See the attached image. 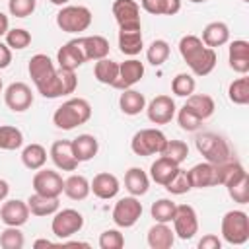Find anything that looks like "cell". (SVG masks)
Here are the masks:
<instances>
[{"label": "cell", "instance_id": "obj_17", "mask_svg": "<svg viewBox=\"0 0 249 249\" xmlns=\"http://www.w3.org/2000/svg\"><path fill=\"white\" fill-rule=\"evenodd\" d=\"M89 191L101 200H111L119 195L121 183H119L117 175H113L109 171H101V173L93 175V179L89 181Z\"/></svg>", "mask_w": 249, "mask_h": 249}, {"label": "cell", "instance_id": "obj_25", "mask_svg": "<svg viewBox=\"0 0 249 249\" xmlns=\"http://www.w3.org/2000/svg\"><path fill=\"white\" fill-rule=\"evenodd\" d=\"M72 142V150H74V156L76 160L82 163V161H89L97 156L99 152V142L93 134H78Z\"/></svg>", "mask_w": 249, "mask_h": 249}, {"label": "cell", "instance_id": "obj_35", "mask_svg": "<svg viewBox=\"0 0 249 249\" xmlns=\"http://www.w3.org/2000/svg\"><path fill=\"white\" fill-rule=\"evenodd\" d=\"M204 47L206 45L202 43V39L198 35H183L179 39V54L183 56V60L187 62V66L196 60V56L204 51Z\"/></svg>", "mask_w": 249, "mask_h": 249}, {"label": "cell", "instance_id": "obj_3", "mask_svg": "<svg viewBox=\"0 0 249 249\" xmlns=\"http://www.w3.org/2000/svg\"><path fill=\"white\" fill-rule=\"evenodd\" d=\"M222 239L230 245H243L249 239V216L243 210H228L220 224Z\"/></svg>", "mask_w": 249, "mask_h": 249}, {"label": "cell", "instance_id": "obj_34", "mask_svg": "<svg viewBox=\"0 0 249 249\" xmlns=\"http://www.w3.org/2000/svg\"><path fill=\"white\" fill-rule=\"evenodd\" d=\"M21 163L31 169V171H37L41 169L45 163H47V148L37 144V142H31L27 144L23 150H21Z\"/></svg>", "mask_w": 249, "mask_h": 249}, {"label": "cell", "instance_id": "obj_50", "mask_svg": "<svg viewBox=\"0 0 249 249\" xmlns=\"http://www.w3.org/2000/svg\"><path fill=\"white\" fill-rule=\"evenodd\" d=\"M37 0H8V12L14 18H27L35 12Z\"/></svg>", "mask_w": 249, "mask_h": 249}, {"label": "cell", "instance_id": "obj_1", "mask_svg": "<svg viewBox=\"0 0 249 249\" xmlns=\"http://www.w3.org/2000/svg\"><path fill=\"white\" fill-rule=\"evenodd\" d=\"M27 72H29V78L35 84L37 91L45 99H56V97L64 95V89H62V84H60V76H58V68L54 66L51 56H47L43 53L33 54L29 58Z\"/></svg>", "mask_w": 249, "mask_h": 249}, {"label": "cell", "instance_id": "obj_2", "mask_svg": "<svg viewBox=\"0 0 249 249\" xmlns=\"http://www.w3.org/2000/svg\"><path fill=\"white\" fill-rule=\"evenodd\" d=\"M91 117V105L84 97H70L58 105L53 113V124L62 130H72L80 124H86Z\"/></svg>", "mask_w": 249, "mask_h": 249}, {"label": "cell", "instance_id": "obj_48", "mask_svg": "<svg viewBox=\"0 0 249 249\" xmlns=\"http://www.w3.org/2000/svg\"><path fill=\"white\" fill-rule=\"evenodd\" d=\"M177 123H179V126H181L183 130H187V132H196V130L202 126V121H200L193 111H189L185 105L177 111Z\"/></svg>", "mask_w": 249, "mask_h": 249}, {"label": "cell", "instance_id": "obj_53", "mask_svg": "<svg viewBox=\"0 0 249 249\" xmlns=\"http://www.w3.org/2000/svg\"><path fill=\"white\" fill-rule=\"evenodd\" d=\"M8 195H10V185L6 179H0V202H4L8 198Z\"/></svg>", "mask_w": 249, "mask_h": 249}, {"label": "cell", "instance_id": "obj_11", "mask_svg": "<svg viewBox=\"0 0 249 249\" xmlns=\"http://www.w3.org/2000/svg\"><path fill=\"white\" fill-rule=\"evenodd\" d=\"M31 185H33V193L45 196H60L64 191V179L54 169H43V167L37 169L31 179Z\"/></svg>", "mask_w": 249, "mask_h": 249}, {"label": "cell", "instance_id": "obj_58", "mask_svg": "<svg viewBox=\"0 0 249 249\" xmlns=\"http://www.w3.org/2000/svg\"><path fill=\"white\" fill-rule=\"evenodd\" d=\"M189 2H193V4H202V2H206V0H189Z\"/></svg>", "mask_w": 249, "mask_h": 249}, {"label": "cell", "instance_id": "obj_46", "mask_svg": "<svg viewBox=\"0 0 249 249\" xmlns=\"http://www.w3.org/2000/svg\"><path fill=\"white\" fill-rule=\"evenodd\" d=\"M226 189H228V195L233 202H237V204H247L249 202V175H245L239 181L228 185Z\"/></svg>", "mask_w": 249, "mask_h": 249}, {"label": "cell", "instance_id": "obj_31", "mask_svg": "<svg viewBox=\"0 0 249 249\" xmlns=\"http://www.w3.org/2000/svg\"><path fill=\"white\" fill-rule=\"evenodd\" d=\"M177 169H179V165H177V163H173L171 160H167V158L160 156V158L150 165V179H152L154 183H158V185L165 187V185L169 183V179L177 173Z\"/></svg>", "mask_w": 249, "mask_h": 249}, {"label": "cell", "instance_id": "obj_4", "mask_svg": "<svg viewBox=\"0 0 249 249\" xmlns=\"http://www.w3.org/2000/svg\"><path fill=\"white\" fill-rule=\"evenodd\" d=\"M195 144H196V150L204 156V160L214 163V165L224 163L230 158H233L228 140L216 132H200L195 138Z\"/></svg>", "mask_w": 249, "mask_h": 249}, {"label": "cell", "instance_id": "obj_45", "mask_svg": "<svg viewBox=\"0 0 249 249\" xmlns=\"http://www.w3.org/2000/svg\"><path fill=\"white\" fill-rule=\"evenodd\" d=\"M25 245V237L16 226H6L0 233V247L2 249H21Z\"/></svg>", "mask_w": 249, "mask_h": 249}, {"label": "cell", "instance_id": "obj_9", "mask_svg": "<svg viewBox=\"0 0 249 249\" xmlns=\"http://www.w3.org/2000/svg\"><path fill=\"white\" fill-rule=\"evenodd\" d=\"M173 231L179 239L189 241L198 233V216L191 204H177L173 216Z\"/></svg>", "mask_w": 249, "mask_h": 249}, {"label": "cell", "instance_id": "obj_10", "mask_svg": "<svg viewBox=\"0 0 249 249\" xmlns=\"http://www.w3.org/2000/svg\"><path fill=\"white\" fill-rule=\"evenodd\" d=\"M119 29H142L140 4L136 0H115L111 6Z\"/></svg>", "mask_w": 249, "mask_h": 249}, {"label": "cell", "instance_id": "obj_23", "mask_svg": "<svg viewBox=\"0 0 249 249\" xmlns=\"http://www.w3.org/2000/svg\"><path fill=\"white\" fill-rule=\"evenodd\" d=\"M117 45H119V51L123 54H126V56L140 54V51L144 49L142 29H119Z\"/></svg>", "mask_w": 249, "mask_h": 249}, {"label": "cell", "instance_id": "obj_27", "mask_svg": "<svg viewBox=\"0 0 249 249\" xmlns=\"http://www.w3.org/2000/svg\"><path fill=\"white\" fill-rule=\"evenodd\" d=\"M124 189L132 196H142L150 189V175L142 167H130L124 173Z\"/></svg>", "mask_w": 249, "mask_h": 249}, {"label": "cell", "instance_id": "obj_54", "mask_svg": "<svg viewBox=\"0 0 249 249\" xmlns=\"http://www.w3.org/2000/svg\"><path fill=\"white\" fill-rule=\"evenodd\" d=\"M8 29H10V19H8V16L4 12H0V37L6 35Z\"/></svg>", "mask_w": 249, "mask_h": 249}, {"label": "cell", "instance_id": "obj_24", "mask_svg": "<svg viewBox=\"0 0 249 249\" xmlns=\"http://www.w3.org/2000/svg\"><path fill=\"white\" fill-rule=\"evenodd\" d=\"M202 43L210 49H216V47H222L230 41V27L228 23L224 21H210L204 25L202 29Z\"/></svg>", "mask_w": 249, "mask_h": 249}, {"label": "cell", "instance_id": "obj_42", "mask_svg": "<svg viewBox=\"0 0 249 249\" xmlns=\"http://www.w3.org/2000/svg\"><path fill=\"white\" fill-rule=\"evenodd\" d=\"M195 88H196V80L189 72H179L171 80V91L177 97H189L191 93H195Z\"/></svg>", "mask_w": 249, "mask_h": 249}, {"label": "cell", "instance_id": "obj_12", "mask_svg": "<svg viewBox=\"0 0 249 249\" xmlns=\"http://www.w3.org/2000/svg\"><path fill=\"white\" fill-rule=\"evenodd\" d=\"M4 103L14 113H23L33 105V91L25 82H12L4 89Z\"/></svg>", "mask_w": 249, "mask_h": 249}, {"label": "cell", "instance_id": "obj_16", "mask_svg": "<svg viewBox=\"0 0 249 249\" xmlns=\"http://www.w3.org/2000/svg\"><path fill=\"white\" fill-rule=\"evenodd\" d=\"M142 78H144V64L138 58L130 56L124 62H119V78H117L113 88L123 91V89L132 88L134 84H138Z\"/></svg>", "mask_w": 249, "mask_h": 249}, {"label": "cell", "instance_id": "obj_44", "mask_svg": "<svg viewBox=\"0 0 249 249\" xmlns=\"http://www.w3.org/2000/svg\"><path fill=\"white\" fill-rule=\"evenodd\" d=\"M6 45L12 49V51H23L25 47L31 45V33L23 27H14V29H8L6 31Z\"/></svg>", "mask_w": 249, "mask_h": 249}, {"label": "cell", "instance_id": "obj_15", "mask_svg": "<svg viewBox=\"0 0 249 249\" xmlns=\"http://www.w3.org/2000/svg\"><path fill=\"white\" fill-rule=\"evenodd\" d=\"M49 158L53 160L54 167L60 171H74L78 167V160L74 156L72 150V142L70 140H56L53 142L51 150H49Z\"/></svg>", "mask_w": 249, "mask_h": 249}, {"label": "cell", "instance_id": "obj_19", "mask_svg": "<svg viewBox=\"0 0 249 249\" xmlns=\"http://www.w3.org/2000/svg\"><path fill=\"white\" fill-rule=\"evenodd\" d=\"M84 56H86V62L88 60H101L105 56H109V41L103 37V35H86V37H78L76 39Z\"/></svg>", "mask_w": 249, "mask_h": 249}, {"label": "cell", "instance_id": "obj_14", "mask_svg": "<svg viewBox=\"0 0 249 249\" xmlns=\"http://www.w3.org/2000/svg\"><path fill=\"white\" fill-rule=\"evenodd\" d=\"M29 206L25 200L19 198H10L4 200V204L0 206V220L4 226H16L21 228L27 220H29Z\"/></svg>", "mask_w": 249, "mask_h": 249}, {"label": "cell", "instance_id": "obj_30", "mask_svg": "<svg viewBox=\"0 0 249 249\" xmlns=\"http://www.w3.org/2000/svg\"><path fill=\"white\" fill-rule=\"evenodd\" d=\"M216 173H218V185H222V187H228V185H231V183H235V181H239L241 177L247 175L245 167L235 158H230L228 161L218 163Z\"/></svg>", "mask_w": 249, "mask_h": 249}, {"label": "cell", "instance_id": "obj_6", "mask_svg": "<svg viewBox=\"0 0 249 249\" xmlns=\"http://www.w3.org/2000/svg\"><path fill=\"white\" fill-rule=\"evenodd\" d=\"M167 142V136L160 128H140L130 138V150L136 156L148 158V156H160Z\"/></svg>", "mask_w": 249, "mask_h": 249}, {"label": "cell", "instance_id": "obj_38", "mask_svg": "<svg viewBox=\"0 0 249 249\" xmlns=\"http://www.w3.org/2000/svg\"><path fill=\"white\" fill-rule=\"evenodd\" d=\"M228 99L233 105H247L249 103V78L241 74V78L233 80L228 86Z\"/></svg>", "mask_w": 249, "mask_h": 249}, {"label": "cell", "instance_id": "obj_5", "mask_svg": "<svg viewBox=\"0 0 249 249\" xmlns=\"http://www.w3.org/2000/svg\"><path fill=\"white\" fill-rule=\"evenodd\" d=\"M91 19H93L91 10L80 4L78 6L66 4L56 14V25L64 33H82L91 25Z\"/></svg>", "mask_w": 249, "mask_h": 249}, {"label": "cell", "instance_id": "obj_28", "mask_svg": "<svg viewBox=\"0 0 249 249\" xmlns=\"http://www.w3.org/2000/svg\"><path fill=\"white\" fill-rule=\"evenodd\" d=\"M185 107L189 111H193L200 121L210 119L214 115V111H216L214 99L210 95H206V93H191L187 97V101H185Z\"/></svg>", "mask_w": 249, "mask_h": 249}, {"label": "cell", "instance_id": "obj_33", "mask_svg": "<svg viewBox=\"0 0 249 249\" xmlns=\"http://www.w3.org/2000/svg\"><path fill=\"white\" fill-rule=\"evenodd\" d=\"M93 76L99 84H105V86H115L117 78H119V62L111 60V58H101V60H95L93 64Z\"/></svg>", "mask_w": 249, "mask_h": 249}, {"label": "cell", "instance_id": "obj_52", "mask_svg": "<svg viewBox=\"0 0 249 249\" xmlns=\"http://www.w3.org/2000/svg\"><path fill=\"white\" fill-rule=\"evenodd\" d=\"M10 62H12V49H10L6 43L0 41V70L8 68Z\"/></svg>", "mask_w": 249, "mask_h": 249}, {"label": "cell", "instance_id": "obj_43", "mask_svg": "<svg viewBox=\"0 0 249 249\" xmlns=\"http://www.w3.org/2000/svg\"><path fill=\"white\" fill-rule=\"evenodd\" d=\"M160 156H163V158L171 160L173 163L181 165L187 160V156H189V146L183 140H167L163 150L160 152Z\"/></svg>", "mask_w": 249, "mask_h": 249}, {"label": "cell", "instance_id": "obj_18", "mask_svg": "<svg viewBox=\"0 0 249 249\" xmlns=\"http://www.w3.org/2000/svg\"><path fill=\"white\" fill-rule=\"evenodd\" d=\"M189 181L193 189H208V187H218V173H216V165L210 161H200L196 165H193L189 171Z\"/></svg>", "mask_w": 249, "mask_h": 249}, {"label": "cell", "instance_id": "obj_21", "mask_svg": "<svg viewBox=\"0 0 249 249\" xmlns=\"http://www.w3.org/2000/svg\"><path fill=\"white\" fill-rule=\"evenodd\" d=\"M84 62H86V56H84V53H82V49H80V45H78L76 39L64 43L58 49V53H56V64H58V68L78 70Z\"/></svg>", "mask_w": 249, "mask_h": 249}, {"label": "cell", "instance_id": "obj_37", "mask_svg": "<svg viewBox=\"0 0 249 249\" xmlns=\"http://www.w3.org/2000/svg\"><path fill=\"white\" fill-rule=\"evenodd\" d=\"M216 62H218L216 51L210 49V47H206V49L196 56V60L189 64V68H191V74H193V76H208V74L216 68Z\"/></svg>", "mask_w": 249, "mask_h": 249}, {"label": "cell", "instance_id": "obj_7", "mask_svg": "<svg viewBox=\"0 0 249 249\" xmlns=\"http://www.w3.org/2000/svg\"><path fill=\"white\" fill-rule=\"evenodd\" d=\"M53 216L54 218L51 222V230L60 241L76 235L84 228V216H82V212H78L74 208H62V210L58 208Z\"/></svg>", "mask_w": 249, "mask_h": 249}, {"label": "cell", "instance_id": "obj_29", "mask_svg": "<svg viewBox=\"0 0 249 249\" xmlns=\"http://www.w3.org/2000/svg\"><path fill=\"white\" fill-rule=\"evenodd\" d=\"M25 202H27L29 212L33 216H53L60 208L58 196H45V195H39V193L29 195V198Z\"/></svg>", "mask_w": 249, "mask_h": 249}, {"label": "cell", "instance_id": "obj_60", "mask_svg": "<svg viewBox=\"0 0 249 249\" xmlns=\"http://www.w3.org/2000/svg\"><path fill=\"white\" fill-rule=\"evenodd\" d=\"M241 2H249V0H241Z\"/></svg>", "mask_w": 249, "mask_h": 249}, {"label": "cell", "instance_id": "obj_47", "mask_svg": "<svg viewBox=\"0 0 249 249\" xmlns=\"http://www.w3.org/2000/svg\"><path fill=\"white\" fill-rule=\"evenodd\" d=\"M193 187H191V181H189V175L185 169H177V173L169 179V183L165 185V191L171 193V195H185L189 193Z\"/></svg>", "mask_w": 249, "mask_h": 249}, {"label": "cell", "instance_id": "obj_55", "mask_svg": "<svg viewBox=\"0 0 249 249\" xmlns=\"http://www.w3.org/2000/svg\"><path fill=\"white\" fill-rule=\"evenodd\" d=\"M51 245H54L53 241H49V239H37L35 243H33V247L35 249H39V247H51Z\"/></svg>", "mask_w": 249, "mask_h": 249}, {"label": "cell", "instance_id": "obj_32", "mask_svg": "<svg viewBox=\"0 0 249 249\" xmlns=\"http://www.w3.org/2000/svg\"><path fill=\"white\" fill-rule=\"evenodd\" d=\"M70 200H84L89 196V181L84 175L72 173L70 177L64 179V191H62Z\"/></svg>", "mask_w": 249, "mask_h": 249}, {"label": "cell", "instance_id": "obj_59", "mask_svg": "<svg viewBox=\"0 0 249 249\" xmlns=\"http://www.w3.org/2000/svg\"><path fill=\"white\" fill-rule=\"evenodd\" d=\"M0 91H2V78H0Z\"/></svg>", "mask_w": 249, "mask_h": 249}, {"label": "cell", "instance_id": "obj_20", "mask_svg": "<svg viewBox=\"0 0 249 249\" xmlns=\"http://www.w3.org/2000/svg\"><path fill=\"white\" fill-rule=\"evenodd\" d=\"M228 64L237 74L249 72V43L245 39H235L228 47Z\"/></svg>", "mask_w": 249, "mask_h": 249}, {"label": "cell", "instance_id": "obj_41", "mask_svg": "<svg viewBox=\"0 0 249 249\" xmlns=\"http://www.w3.org/2000/svg\"><path fill=\"white\" fill-rule=\"evenodd\" d=\"M175 208L177 204L171 200V198H158L156 202H152L150 206V214L156 222H163V224H169L175 216Z\"/></svg>", "mask_w": 249, "mask_h": 249}, {"label": "cell", "instance_id": "obj_56", "mask_svg": "<svg viewBox=\"0 0 249 249\" xmlns=\"http://www.w3.org/2000/svg\"><path fill=\"white\" fill-rule=\"evenodd\" d=\"M60 243H64V245H74V247H89V243H86V241H60Z\"/></svg>", "mask_w": 249, "mask_h": 249}, {"label": "cell", "instance_id": "obj_26", "mask_svg": "<svg viewBox=\"0 0 249 249\" xmlns=\"http://www.w3.org/2000/svg\"><path fill=\"white\" fill-rule=\"evenodd\" d=\"M119 109L128 115V117H134V115H140L144 109H146V97L144 93L128 88V89H123L121 95H119Z\"/></svg>", "mask_w": 249, "mask_h": 249}, {"label": "cell", "instance_id": "obj_49", "mask_svg": "<svg viewBox=\"0 0 249 249\" xmlns=\"http://www.w3.org/2000/svg\"><path fill=\"white\" fill-rule=\"evenodd\" d=\"M123 245H124V235L117 228L101 231V235H99V247L101 249H121Z\"/></svg>", "mask_w": 249, "mask_h": 249}, {"label": "cell", "instance_id": "obj_40", "mask_svg": "<svg viewBox=\"0 0 249 249\" xmlns=\"http://www.w3.org/2000/svg\"><path fill=\"white\" fill-rule=\"evenodd\" d=\"M169 53H171V49L165 39H154L146 49V60L152 66H161L169 58Z\"/></svg>", "mask_w": 249, "mask_h": 249}, {"label": "cell", "instance_id": "obj_39", "mask_svg": "<svg viewBox=\"0 0 249 249\" xmlns=\"http://www.w3.org/2000/svg\"><path fill=\"white\" fill-rule=\"evenodd\" d=\"M23 146V132L12 124H0V150H19Z\"/></svg>", "mask_w": 249, "mask_h": 249}, {"label": "cell", "instance_id": "obj_13", "mask_svg": "<svg viewBox=\"0 0 249 249\" xmlns=\"http://www.w3.org/2000/svg\"><path fill=\"white\" fill-rule=\"evenodd\" d=\"M146 115H148V121L154 123V124H167L173 121L175 113H177V107H175V101L171 95H156L150 103H146Z\"/></svg>", "mask_w": 249, "mask_h": 249}, {"label": "cell", "instance_id": "obj_36", "mask_svg": "<svg viewBox=\"0 0 249 249\" xmlns=\"http://www.w3.org/2000/svg\"><path fill=\"white\" fill-rule=\"evenodd\" d=\"M140 6L152 16H175L181 10V0H140Z\"/></svg>", "mask_w": 249, "mask_h": 249}, {"label": "cell", "instance_id": "obj_57", "mask_svg": "<svg viewBox=\"0 0 249 249\" xmlns=\"http://www.w3.org/2000/svg\"><path fill=\"white\" fill-rule=\"evenodd\" d=\"M49 2H51V4H54V6H60V8H62V6H66L70 0H49Z\"/></svg>", "mask_w": 249, "mask_h": 249}, {"label": "cell", "instance_id": "obj_8", "mask_svg": "<svg viewBox=\"0 0 249 249\" xmlns=\"http://www.w3.org/2000/svg\"><path fill=\"white\" fill-rule=\"evenodd\" d=\"M142 216V202L138 200V196H123L115 202L111 218L115 222L117 228H132Z\"/></svg>", "mask_w": 249, "mask_h": 249}, {"label": "cell", "instance_id": "obj_51", "mask_svg": "<svg viewBox=\"0 0 249 249\" xmlns=\"http://www.w3.org/2000/svg\"><path fill=\"white\" fill-rule=\"evenodd\" d=\"M220 247H222V239L214 233H206L198 241V249H220Z\"/></svg>", "mask_w": 249, "mask_h": 249}, {"label": "cell", "instance_id": "obj_22", "mask_svg": "<svg viewBox=\"0 0 249 249\" xmlns=\"http://www.w3.org/2000/svg\"><path fill=\"white\" fill-rule=\"evenodd\" d=\"M146 241L152 249H171L175 243V231L169 228V224L156 222L146 235Z\"/></svg>", "mask_w": 249, "mask_h": 249}]
</instances>
